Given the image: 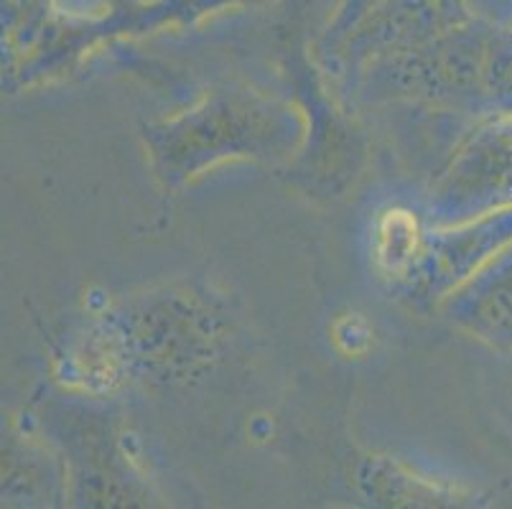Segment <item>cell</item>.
<instances>
[{
  "instance_id": "7a4b0ae2",
  "label": "cell",
  "mask_w": 512,
  "mask_h": 509,
  "mask_svg": "<svg viewBox=\"0 0 512 509\" xmlns=\"http://www.w3.org/2000/svg\"><path fill=\"white\" fill-rule=\"evenodd\" d=\"M459 319L492 347L512 349V242L474 270L459 296Z\"/></svg>"
},
{
  "instance_id": "6da1fadb",
  "label": "cell",
  "mask_w": 512,
  "mask_h": 509,
  "mask_svg": "<svg viewBox=\"0 0 512 509\" xmlns=\"http://www.w3.org/2000/svg\"><path fill=\"white\" fill-rule=\"evenodd\" d=\"M459 204L497 212L512 207V118H500L472 138L456 166Z\"/></svg>"
}]
</instances>
